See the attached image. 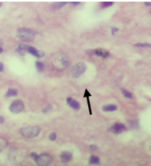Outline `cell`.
Segmentation results:
<instances>
[{
  "instance_id": "cell-11",
  "label": "cell",
  "mask_w": 151,
  "mask_h": 166,
  "mask_svg": "<svg viewBox=\"0 0 151 166\" xmlns=\"http://www.w3.org/2000/svg\"><path fill=\"white\" fill-rule=\"evenodd\" d=\"M10 159L13 161H17V159H22L21 154L19 153L18 150L16 148H13L12 150L10 151Z\"/></svg>"
},
{
  "instance_id": "cell-24",
  "label": "cell",
  "mask_w": 151,
  "mask_h": 166,
  "mask_svg": "<svg viewBox=\"0 0 151 166\" xmlns=\"http://www.w3.org/2000/svg\"><path fill=\"white\" fill-rule=\"evenodd\" d=\"M51 107H52V106L51 105H47L46 107H44L43 109V112H44V113H47L48 111H50L51 109Z\"/></svg>"
},
{
  "instance_id": "cell-22",
  "label": "cell",
  "mask_w": 151,
  "mask_h": 166,
  "mask_svg": "<svg viewBox=\"0 0 151 166\" xmlns=\"http://www.w3.org/2000/svg\"><path fill=\"white\" fill-rule=\"evenodd\" d=\"M113 4H114L113 2H103V3H101V6L102 8H106V7H109L112 6Z\"/></svg>"
},
{
  "instance_id": "cell-19",
  "label": "cell",
  "mask_w": 151,
  "mask_h": 166,
  "mask_svg": "<svg viewBox=\"0 0 151 166\" xmlns=\"http://www.w3.org/2000/svg\"><path fill=\"white\" fill-rule=\"evenodd\" d=\"M122 93H123V95H124L126 98H128V99H132V93L130 91H128V90H125V89H122Z\"/></svg>"
},
{
  "instance_id": "cell-35",
  "label": "cell",
  "mask_w": 151,
  "mask_h": 166,
  "mask_svg": "<svg viewBox=\"0 0 151 166\" xmlns=\"http://www.w3.org/2000/svg\"><path fill=\"white\" fill-rule=\"evenodd\" d=\"M150 101H151V99H150Z\"/></svg>"
},
{
  "instance_id": "cell-25",
  "label": "cell",
  "mask_w": 151,
  "mask_h": 166,
  "mask_svg": "<svg viewBox=\"0 0 151 166\" xmlns=\"http://www.w3.org/2000/svg\"><path fill=\"white\" fill-rule=\"evenodd\" d=\"M90 96H92V95L90 94V92L88 91V90L86 89L85 90V91H84V95H83V98H86V99H87V98H89Z\"/></svg>"
},
{
  "instance_id": "cell-14",
  "label": "cell",
  "mask_w": 151,
  "mask_h": 166,
  "mask_svg": "<svg viewBox=\"0 0 151 166\" xmlns=\"http://www.w3.org/2000/svg\"><path fill=\"white\" fill-rule=\"evenodd\" d=\"M30 46L26 45V44L25 43H20L18 45V48H17V51L20 53H24L25 52V51H28V48Z\"/></svg>"
},
{
  "instance_id": "cell-23",
  "label": "cell",
  "mask_w": 151,
  "mask_h": 166,
  "mask_svg": "<svg viewBox=\"0 0 151 166\" xmlns=\"http://www.w3.org/2000/svg\"><path fill=\"white\" fill-rule=\"evenodd\" d=\"M30 156L32 157V158L34 159V161H37L38 158H39V155H37V153H35V152H32L31 154H30Z\"/></svg>"
},
{
  "instance_id": "cell-7",
  "label": "cell",
  "mask_w": 151,
  "mask_h": 166,
  "mask_svg": "<svg viewBox=\"0 0 151 166\" xmlns=\"http://www.w3.org/2000/svg\"><path fill=\"white\" fill-rule=\"evenodd\" d=\"M87 53L91 55H95L100 56V57H102V58H107L109 56V53L107 51L105 50V49H101V48L93 49V50L92 51H88Z\"/></svg>"
},
{
  "instance_id": "cell-33",
  "label": "cell",
  "mask_w": 151,
  "mask_h": 166,
  "mask_svg": "<svg viewBox=\"0 0 151 166\" xmlns=\"http://www.w3.org/2000/svg\"><path fill=\"white\" fill-rule=\"evenodd\" d=\"M3 48H2V47H0V54H1V53H2V52H3Z\"/></svg>"
},
{
  "instance_id": "cell-2",
  "label": "cell",
  "mask_w": 151,
  "mask_h": 166,
  "mask_svg": "<svg viewBox=\"0 0 151 166\" xmlns=\"http://www.w3.org/2000/svg\"><path fill=\"white\" fill-rule=\"evenodd\" d=\"M16 36L23 42H31L34 39L35 33L28 28H20L17 30Z\"/></svg>"
},
{
  "instance_id": "cell-30",
  "label": "cell",
  "mask_w": 151,
  "mask_h": 166,
  "mask_svg": "<svg viewBox=\"0 0 151 166\" xmlns=\"http://www.w3.org/2000/svg\"><path fill=\"white\" fill-rule=\"evenodd\" d=\"M4 123V117L3 116H0V124Z\"/></svg>"
},
{
  "instance_id": "cell-31",
  "label": "cell",
  "mask_w": 151,
  "mask_h": 166,
  "mask_svg": "<svg viewBox=\"0 0 151 166\" xmlns=\"http://www.w3.org/2000/svg\"><path fill=\"white\" fill-rule=\"evenodd\" d=\"M70 3H71L73 5H78L80 3V2H70Z\"/></svg>"
},
{
  "instance_id": "cell-6",
  "label": "cell",
  "mask_w": 151,
  "mask_h": 166,
  "mask_svg": "<svg viewBox=\"0 0 151 166\" xmlns=\"http://www.w3.org/2000/svg\"><path fill=\"white\" fill-rule=\"evenodd\" d=\"M24 107H25L24 103L20 100H14L11 103L9 107V110L12 113H20L24 110Z\"/></svg>"
},
{
  "instance_id": "cell-9",
  "label": "cell",
  "mask_w": 151,
  "mask_h": 166,
  "mask_svg": "<svg viewBox=\"0 0 151 166\" xmlns=\"http://www.w3.org/2000/svg\"><path fill=\"white\" fill-rule=\"evenodd\" d=\"M28 51L29 53H30L31 55H33L34 56L37 57V58H41V57H43V56L44 55V52L37 50V49L34 48V47H29L28 51Z\"/></svg>"
},
{
  "instance_id": "cell-34",
  "label": "cell",
  "mask_w": 151,
  "mask_h": 166,
  "mask_svg": "<svg viewBox=\"0 0 151 166\" xmlns=\"http://www.w3.org/2000/svg\"><path fill=\"white\" fill-rule=\"evenodd\" d=\"M1 6H2V3H0V7H1Z\"/></svg>"
},
{
  "instance_id": "cell-8",
  "label": "cell",
  "mask_w": 151,
  "mask_h": 166,
  "mask_svg": "<svg viewBox=\"0 0 151 166\" xmlns=\"http://www.w3.org/2000/svg\"><path fill=\"white\" fill-rule=\"evenodd\" d=\"M125 129H126L125 125L122 124V123H116L115 125H114L109 129V131H111V132H113L114 133H119L123 132V130H125Z\"/></svg>"
},
{
  "instance_id": "cell-32",
  "label": "cell",
  "mask_w": 151,
  "mask_h": 166,
  "mask_svg": "<svg viewBox=\"0 0 151 166\" xmlns=\"http://www.w3.org/2000/svg\"><path fill=\"white\" fill-rule=\"evenodd\" d=\"M145 4L146 5V6H151V2H145Z\"/></svg>"
},
{
  "instance_id": "cell-16",
  "label": "cell",
  "mask_w": 151,
  "mask_h": 166,
  "mask_svg": "<svg viewBox=\"0 0 151 166\" xmlns=\"http://www.w3.org/2000/svg\"><path fill=\"white\" fill-rule=\"evenodd\" d=\"M17 94H18V92H17L16 90H15V89H12V88H10V89H8V91H7L6 97H7V98H8V97L16 96Z\"/></svg>"
},
{
  "instance_id": "cell-17",
  "label": "cell",
  "mask_w": 151,
  "mask_h": 166,
  "mask_svg": "<svg viewBox=\"0 0 151 166\" xmlns=\"http://www.w3.org/2000/svg\"><path fill=\"white\" fill-rule=\"evenodd\" d=\"M7 145H8V141H7L6 138L0 137V151L3 149H4V148Z\"/></svg>"
},
{
  "instance_id": "cell-29",
  "label": "cell",
  "mask_w": 151,
  "mask_h": 166,
  "mask_svg": "<svg viewBox=\"0 0 151 166\" xmlns=\"http://www.w3.org/2000/svg\"><path fill=\"white\" fill-rule=\"evenodd\" d=\"M3 68H4V65L2 62H0V72H3Z\"/></svg>"
},
{
  "instance_id": "cell-5",
  "label": "cell",
  "mask_w": 151,
  "mask_h": 166,
  "mask_svg": "<svg viewBox=\"0 0 151 166\" xmlns=\"http://www.w3.org/2000/svg\"><path fill=\"white\" fill-rule=\"evenodd\" d=\"M51 161H52L51 155L47 153H42L39 155L36 163L39 166H48L51 163Z\"/></svg>"
},
{
  "instance_id": "cell-15",
  "label": "cell",
  "mask_w": 151,
  "mask_h": 166,
  "mask_svg": "<svg viewBox=\"0 0 151 166\" xmlns=\"http://www.w3.org/2000/svg\"><path fill=\"white\" fill-rule=\"evenodd\" d=\"M100 158L97 155H92L89 160V164L90 165H99L100 164Z\"/></svg>"
},
{
  "instance_id": "cell-20",
  "label": "cell",
  "mask_w": 151,
  "mask_h": 166,
  "mask_svg": "<svg viewBox=\"0 0 151 166\" xmlns=\"http://www.w3.org/2000/svg\"><path fill=\"white\" fill-rule=\"evenodd\" d=\"M35 66L39 72H43L44 70V64L42 62H40V61H37L35 63Z\"/></svg>"
},
{
  "instance_id": "cell-12",
  "label": "cell",
  "mask_w": 151,
  "mask_h": 166,
  "mask_svg": "<svg viewBox=\"0 0 151 166\" xmlns=\"http://www.w3.org/2000/svg\"><path fill=\"white\" fill-rule=\"evenodd\" d=\"M67 103L70 107L74 110H79L80 109V104L78 101L73 100L72 98H67Z\"/></svg>"
},
{
  "instance_id": "cell-28",
  "label": "cell",
  "mask_w": 151,
  "mask_h": 166,
  "mask_svg": "<svg viewBox=\"0 0 151 166\" xmlns=\"http://www.w3.org/2000/svg\"><path fill=\"white\" fill-rule=\"evenodd\" d=\"M111 30H112V34H113V35H114V33H116V32L118 31V29L115 28V27H112V28H111Z\"/></svg>"
},
{
  "instance_id": "cell-3",
  "label": "cell",
  "mask_w": 151,
  "mask_h": 166,
  "mask_svg": "<svg viewBox=\"0 0 151 166\" xmlns=\"http://www.w3.org/2000/svg\"><path fill=\"white\" fill-rule=\"evenodd\" d=\"M41 129L39 126H25L20 129V133L22 136L25 137V138H34V137L38 136L40 133Z\"/></svg>"
},
{
  "instance_id": "cell-18",
  "label": "cell",
  "mask_w": 151,
  "mask_h": 166,
  "mask_svg": "<svg viewBox=\"0 0 151 166\" xmlns=\"http://www.w3.org/2000/svg\"><path fill=\"white\" fill-rule=\"evenodd\" d=\"M66 3H67L66 2H58V3H55L54 4L52 5V7L54 8V9H60V8H61L62 7H64Z\"/></svg>"
},
{
  "instance_id": "cell-26",
  "label": "cell",
  "mask_w": 151,
  "mask_h": 166,
  "mask_svg": "<svg viewBox=\"0 0 151 166\" xmlns=\"http://www.w3.org/2000/svg\"><path fill=\"white\" fill-rule=\"evenodd\" d=\"M49 138H50V140H51V141H54V140H56V133H50V135H49Z\"/></svg>"
},
{
  "instance_id": "cell-13",
  "label": "cell",
  "mask_w": 151,
  "mask_h": 166,
  "mask_svg": "<svg viewBox=\"0 0 151 166\" xmlns=\"http://www.w3.org/2000/svg\"><path fill=\"white\" fill-rule=\"evenodd\" d=\"M118 109V106L114 104H108L102 107V110L104 112H114Z\"/></svg>"
},
{
  "instance_id": "cell-1",
  "label": "cell",
  "mask_w": 151,
  "mask_h": 166,
  "mask_svg": "<svg viewBox=\"0 0 151 166\" xmlns=\"http://www.w3.org/2000/svg\"><path fill=\"white\" fill-rule=\"evenodd\" d=\"M52 64L55 68L58 69H65L68 66L69 59L68 57L64 54L61 53H57L52 57Z\"/></svg>"
},
{
  "instance_id": "cell-10",
  "label": "cell",
  "mask_w": 151,
  "mask_h": 166,
  "mask_svg": "<svg viewBox=\"0 0 151 166\" xmlns=\"http://www.w3.org/2000/svg\"><path fill=\"white\" fill-rule=\"evenodd\" d=\"M72 158H73V155L70 151H63L61 154V160L64 163H67V162L70 161Z\"/></svg>"
},
{
  "instance_id": "cell-4",
  "label": "cell",
  "mask_w": 151,
  "mask_h": 166,
  "mask_svg": "<svg viewBox=\"0 0 151 166\" xmlns=\"http://www.w3.org/2000/svg\"><path fill=\"white\" fill-rule=\"evenodd\" d=\"M87 69V66L83 62H78L74 64L70 69V75L73 77H78Z\"/></svg>"
},
{
  "instance_id": "cell-27",
  "label": "cell",
  "mask_w": 151,
  "mask_h": 166,
  "mask_svg": "<svg viewBox=\"0 0 151 166\" xmlns=\"http://www.w3.org/2000/svg\"><path fill=\"white\" fill-rule=\"evenodd\" d=\"M90 149L92 151H97V149H98V147H97V145H91Z\"/></svg>"
},
{
  "instance_id": "cell-21",
  "label": "cell",
  "mask_w": 151,
  "mask_h": 166,
  "mask_svg": "<svg viewBox=\"0 0 151 166\" xmlns=\"http://www.w3.org/2000/svg\"><path fill=\"white\" fill-rule=\"evenodd\" d=\"M135 47H151V44L148 42H139L135 44Z\"/></svg>"
}]
</instances>
